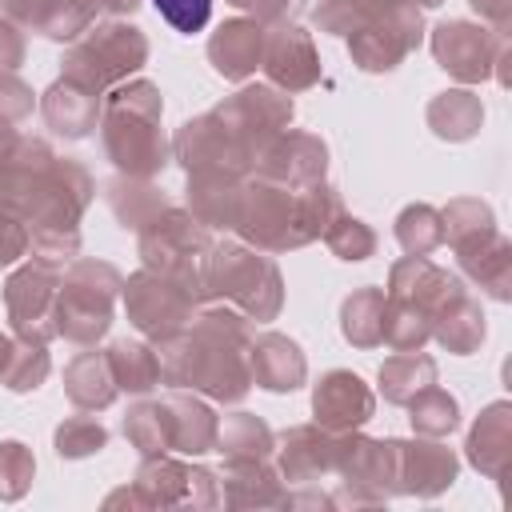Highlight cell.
<instances>
[{
    "instance_id": "obj_1",
    "label": "cell",
    "mask_w": 512,
    "mask_h": 512,
    "mask_svg": "<svg viewBox=\"0 0 512 512\" xmlns=\"http://www.w3.org/2000/svg\"><path fill=\"white\" fill-rule=\"evenodd\" d=\"M160 16L180 32H200L212 16V0H152Z\"/></svg>"
}]
</instances>
